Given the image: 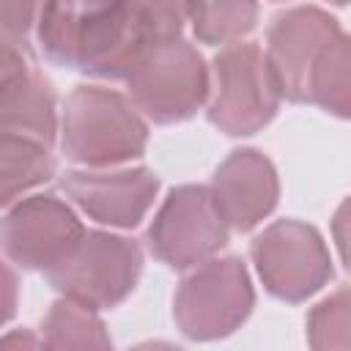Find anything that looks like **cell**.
Returning a JSON list of instances; mask_svg holds the SVG:
<instances>
[{
	"label": "cell",
	"instance_id": "52a82bcc",
	"mask_svg": "<svg viewBox=\"0 0 351 351\" xmlns=\"http://www.w3.org/2000/svg\"><path fill=\"white\" fill-rule=\"evenodd\" d=\"M266 291L282 302H304L332 280V258L321 233L299 219H277L250 247Z\"/></svg>",
	"mask_w": 351,
	"mask_h": 351
},
{
	"label": "cell",
	"instance_id": "2e32d148",
	"mask_svg": "<svg viewBox=\"0 0 351 351\" xmlns=\"http://www.w3.org/2000/svg\"><path fill=\"white\" fill-rule=\"evenodd\" d=\"M348 93H351V44L343 33L318 60L310 74L307 101L335 112L337 118H348Z\"/></svg>",
	"mask_w": 351,
	"mask_h": 351
},
{
	"label": "cell",
	"instance_id": "7a4b0ae2",
	"mask_svg": "<svg viewBox=\"0 0 351 351\" xmlns=\"http://www.w3.org/2000/svg\"><path fill=\"white\" fill-rule=\"evenodd\" d=\"M148 126L115 90L80 85L63 107L60 148L66 159L88 167H107L137 159L145 151Z\"/></svg>",
	"mask_w": 351,
	"mask_h": 351
},
{
	"label": "cell",
	"instance_id": "277c9868",
	"mask_svg": "<svg viewBox=\"0 0 351 351\" xmlns=\"http://www.w3.org/2000/svg\"><path fill=\"white\" fill-rule=\"evenodd\" d=\"M132 107L154 123L192 118L208 99V69L203 55L184 38L154 47L126 77Z\"/></svg>",
	"mask_w": 351,
	"mask_h": 351
},
{
	"label": "cell",
	"instance_id": "8992f818",
	"mask_svg": "<svg viewBox=\"0 0 351 351\" xmlns=\"http://www.w3.org/2000/svg\"><path fill=\"white\" fill-rule=\"evenodd\" d=\"M255 291L239 258L206 261L176 291L173 315L189 340H219L233 335L252 313Z\"/></svg>",
	"mask_w": 351,
	"mask_h": 351
},
{
	"label": "cell",
	"instance_id": "30bf717a",
	"mask_svg": "<svg viewBox=\"0 0 351 351\" xmlns=\"http://www.w3.org/2000/svg\"><path fill=\"white\" fill-rule=\"evenodd\" d=\"M77 214L55 195H33L0 219V247L22 269L49 271L82 239Z\"/></svg>",
	"mask_w": 351,
	"mask_h": 351
},
{
	"label": "cell",
	"instance_id": "ba28073f",
	"mask_svg": "<svg viewBox=\"0 0 351 351\" xmlns=\"http://www.w3.org/2000/svg\"><path fill=\"white\" fill-rule=\"evenodd\" d=\"M228 241L222 219L208 186L184 184L170 189L148 228V250L170 269H189L211 261Z\"/></svg>",
	"mask_w": 351,
	"mask_h": 351
},
{
	"label": "cell",
	"instance_id": "3957f363",
	"mask_svg": "<svg viewBox=\"0 0 351 351\" xmlns=\"http://www.w3.org/2000/svg\"><path fill=\"white\" fill-rule=\"evenodd\" d=\"M143 252L137 241L104 230H85L69 255L47 271V280L63 299L90 310L121 304L137 285Z\"/></svg>",
	"mask_w": 351,
	"mask_h": 351
},
{
	"label": "cell",
	"instance_id": "ac0fdd59",
	"mask_svg": "<svg viewBox=\"0 0 351 351\" xmlns=\"http://www.w3.org/2000/svg\"><path fill=\"white\" fill-rule=\"evenodd\" d=\"M38 5L0 3V88L30 71L27 30L36 22Z\"/></svg>",
	"mask_w": 351,
	"mask_h": 351
},
{
	"label": "cell",
	"instance_id": "9a60e30c",
	"mask_svg": "<svg viewBox=\"0 0 351 351\" xmlns=\"http://www.w3.org/2000/svg\"><path fill=\"white\" fill-rule=\"evenodd\" d=\"M55 176L52 148L0 134V206Z\"/></svg>",
	"mask_w": 351,
	"mask_h": 351
},
{
	"label": "cell",
	"instance_id": "6da1fadb",
	"mask_svg": "<svg viewBox=\"0 0 351 351\" xmlns=\"http://www.w3.org/2000/svg\"><path fill=\"white\" fill-rule=\"evenodd\" d=\"M184 22L181 3H47L36 14L44 58L101 80H126Z\"/></svg>",
	"mask_w": 351,
	"mask_h": 351
},
{
	"label": "cell",
	"instance_id": "9c48e42d",
	"mask_svg": "<svg viewBox=\"0 0 351 351\" xmlns=\"http://www.w3.org/2000/svg\"><path fill=\"white\" fill-rule=\"evenodd\" d=\"M340 36V22L318 5L280 11L269 25V47L263 52L277 80L280 96H288L291 101H307L310 74Z\"/></svg>",
	"mask_w": 351,
	"mask_h": 351
},
{
	"label": "cell",
	"instance_id": "5b68a950",
	"mask_svg": "<svg viewBox=\"0 0 351 351\" xmlns=\"http://www.w3.org/2000/svg\"><path fill=\"white\" fill-rule=\"evenodd\" d=\"M280 88L258 44H228L214 58V96L208 121L225 134L244 137L261 132L280 107Z\"/></svg>",
	"mask_w": 351,
	"mask_h": 351
},
{
	"label": "cell",
	"instance_id": "7c38bea8",
	"mask_svg": "<svg viewBox=\"0 0 351 351\" xmlns=\"http://www.w3.org/2000/svg\"><path fill=\"white\" fill-rule=\"evenodd\" d=\"M208 192L222 219L244 233L271 214L280 197V181L269 156L255 148H239L217 167Z\"/></svg>",
	"mask_w": 351,
	"mask_h": 351
},
{
	"label": "cell",
	"instance_id": "e0dca14e",
	"mask_svg": "<svg viewBox=\"0 0 351 351\" xmlns=\"http://www.w3.org/2000/svg\"><path fill=\"white\" fill-rule=\"evenodd\" d=\"M184 19L192 22L195 36L203 44L236 41L255 27V3H184Z\"/></svg>",
	"mask_w": 351,
	"mask_h": 351
},
{
	"label": "cell",
	"instance_id": "44dd1931",
	"mask_svg": "<svg viewBox=\"0 0 351 351\" xmlns=\"http://www.w3.org/2000/svg\"><path fill=\"white\" fill-rule=\"evenodd\" d=\"M0 351H47V346L33 329H14L0 337Z\"/></svg>",
	"mask_w": 351,
	"mask_h": 351
},
{
	"label": "cell",
	"instance_id": "4fadbf2b",
	"mask_svg": "<svg viewBox=\"0 0 351 351\" xmlns=\"http://www.w3.org/2000/svg\"><path fill=\"white\" fill-rule=\"evenodd\" d=\"M55 132V93L38 71L30 69L0 88V134L52 148Z\"/></svg>",
	"mask_w": 351,
	"mask_h": 351
},
{
	"label": "cell",
	"instance_id": "5bb4252c",
	"mask_svg": "<svg viewBox=\"0 0 351 351\" xmlns=\"http://www.w3.org/2000/svg\"><path fill=\"white\" fill-rule=\"evenodd\" d=\"M47 351H112V340L96 310L60 299L44 318Z\"/></svg>",
	"mask_w": 351,
	"mask_h": 351
},
{
	"label": "cell",
	"instance_id": "ffe728a7",
	"mask_svg": "<svg viewBox=\"0 0 351 351\" xmlns=\"http://www.w3.org/2000/svg\"><path fill=\"white\" fill-rule=\"evenodd\" d=\"M16 302H19V282L16 274L8 263L0 261V326L8 324L16 313Z\"/></svg>",
	"mask_w": 351,
	"mask_h": 351
},
{
	"label": "cell",
	"instance_id": "8fae6325",
	"mask_svg": "<svg viewBox=\"0 0 351 351\" xmlns=\"http://www.w3.org/2000/svg\"><path fill=\"white\" fill-rule=\"evenodd\" d=\"M63 192L96 222L112 228H134L151 208L159 178L148 167L129 170H71L60 178Z\"/></svg>",
	"mask_w": 351,
	"mask_h": 351
},
{
	"label": "cell",
	"instance_id": "7402d4cb",
	"mask_svg": "<svg viewBox=\"0 0 351 351\" xmlns=\"http://www.w3.org/2000/svg\"><path fill=\"white\" fill-rule=\"evenodd\" d=\"M129 351H181V348L173 346V343H165V340H148V343H140Z\"/></svg>",
	"mask_w": 351,
	"mask_h": 351
},
{
	"label": "cell",
	"instance_id": "d6986e66",
	"mask_svg": "<svg viewBox=\"0 0 351 351\" xmlns=\"http://www.w3.org/2000/svg\"><path fill=\"white\" fill-rule=\"evenodd\" d=\"M348 324H351L348 288L340 285L332 296L318 302L307 315V337L313 351H351Z\"/></svg>",
	"mask_w": 351,
	"mask_h": 351
}]
</instances>
